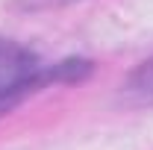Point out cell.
I'll use <instances>...</instances> for the list:
<instances>
[{
    "label": "cell",
    "instance_id": "obj_1",
    "mask_svg": "<svg viewBox=\"0 0 153 150\" xmlns=\"http://www.w3.org/2000/svg\"><path fill=\"white\" fill-rule=\"evenodd\" d=\"M44 79L47 74H38V59L33 50L0 38V112L9 109L24 91L41 85Z\"/></svg>",
    "mask_w": 153,
    "mask_h": 150
},
{
    "label": "cell",
    "instance_id": "obj_2",
    "mask_svg": "<svg viewBox=\"0 0 153 150\" xmlns=\"http://www.w3.org/2000/svg\"><path fill=\"white\" fill-rule=\"evenodd\" d=\"M127 94H133L135 100L153 103V59L144 62V65L133 74V79L127 82Z\"/></svg>",
    "mask_w": 153,
    "mask_h": 150
}]
</instances>
